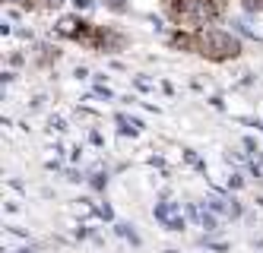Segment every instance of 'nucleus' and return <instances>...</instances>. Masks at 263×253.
I'll return each mask as SVG.
<instances>
[{
  "instance_id": "nucleus-1",
  "label": "nucleus",
  "mask_w": 263,
  "mask_h": 253,
  "mask_svg": "<svg viewBox=\"0 0 263 253\" xmlns=\"http://www.w3.org/2000/svg\"><path fill=\"white\" fill-rule=\"evenodd\" d=\"M172 48H181V51H191V54H200L206 61H232V57L241 54V42L235 35L222 32V29H213V26H203V29H181L175 32L172 38Z\"/></svg>"
},
{
  "instance_id": "nucleus-2",
  "label": "nucleus",
  "mask_w": 263,
  "mask_h": 253,
  "mask_svg": "<svg viewBox=\"0 0 263 253\" xmlns=\"http://www.w3.org/2000/svg\"><path fill=\"white\" fill-rule=\"evenodd\" d=\"M61 35L73 38V42H80V45H86L92 51H121V45H124V38L118 32H111L105 26H92L86 19H64Z\"/></svg>"
},
{
  "instance_id": "nucleus-3",
  "label": "nucleus",
  "mask_w": 263,
  "mask_h": 253,
  "mask_svg": "<svg viewBox=\"0 0 263 253\" xmlns=\"http://www.w3.org/2000/svg\"><path fill=\"white\" fill-rule=\"evenodd\" d=\"M175 212H178V209H175L172 203H165V206H156V216H159V219H162L168 228H175V231H178V228H184V222L175 216Z\"/></svg>"
},
{
  "instance_id": "nucleus-4",
  "label": "nucleus",
  "mask_w": 263,
  "mask_h": 253,
  "mask_svg": "<svg viewBox=\"0 0 263 253\" xmlns=\"http://www.w3.org/2000/svg\"><path fill=\"white\" fill-rule=\"evenodd\" d=\"M102 4L108 10H115V13H127V0H102Z\"/></svg>"
}]
</instances>
